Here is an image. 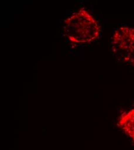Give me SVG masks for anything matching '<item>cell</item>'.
<instances>
[{"label": "cell", "mask_w": 134, "mask_h": 150, "mask_svg": "<svg viewBox=\"0 0 134 150\" xmlns=\"http://www.w3.org/2000/svg\"><path fill=\"white\" fill-rule=\"evenodd\" d=\"M62 33L72 42L88 43L99 38L101 27L94 17L82 8L64 20Z\"/></svg>", "instance_id": "6da1fadb"}, {"label": "cell", "mask_w": 134, "mask_h": 150, "mask_svg": "<svg viewBox=\"0 0 134 150\" xmlns=\"http://www.w3.org/2000/svg\"><path fill=\"white\" fill-rule=\"evenodd\" d=\"M112 49L118 61L134 65V28L121 27L115 30L112 38Z\"/></svg>", "instance_id": "7a4b0ae2"}, {"label": "cell", "mask_w": 134, "mask_h": 150, "mask_svg": "<svg viewBox=\"0 0 134 150\" xmlns=\"http://www.w3.org/2000/svg\"><path fill=\"white\" fill-rule=\"evenodd\" d=\"M117 125L134 143V105L128 111L121 113Z\"/></svg>", "instance_id": "3957f363"}]
</instances>
